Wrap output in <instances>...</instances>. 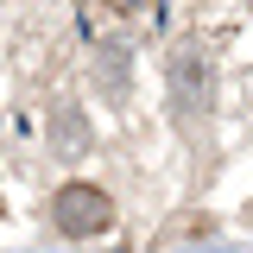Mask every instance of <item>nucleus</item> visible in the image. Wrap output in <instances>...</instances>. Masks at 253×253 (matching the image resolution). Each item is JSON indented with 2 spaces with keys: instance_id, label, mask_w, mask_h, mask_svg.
Returning <instances> with one entry per match:
<instances>
[{
  "instance_id": "f257e3e1",
  "label": "nucleus",
  "mask_w": 253,
  "mask_h": 253,
  "mask_svg": "<svg viewBox=\"0 0 253 253\" xmlns=\"http://www.w3.org/2000/svg\"><path fill=\"white\" fill-rule=\"evenodd\" d=\"M51 221H57L63 234L89 241V234H101L114 221V203H108V190H95V184H63L51 196Z\"/></svg>"
},
{
  "instance_id": "f03ea898",
  "label": "nucleus",
  "mask_w": 253,
  "mask_h": 253,
  "mask_svg": "<svg viewBox=\"0 0 253 253\" xmlns=\"http://www.w3.org/2000/svg\"><path fill=\"white\" fill-rule=\"evenodd\" d=\"M171 95H177V114H184V121H196V114L209 108L215 83H209V63H203L196 44H177V57H171Z\"/></svg>"
},
{
  "instance_id": "7ed1b4c3",
  "label": "nucleus",
  "mask_w": 253,
  "mask_h": 253,
  "mask_svg": "<svg viewBox=\"0 0 253 253\" xmlns=\"http://www.w3.org/2000/svg\"><path fill=\"white\" fill-rule=\"evenodd\" d=\"M108 6H121V13H139V6H146V0H108Z\"/></svg>"
}]
</instances>
